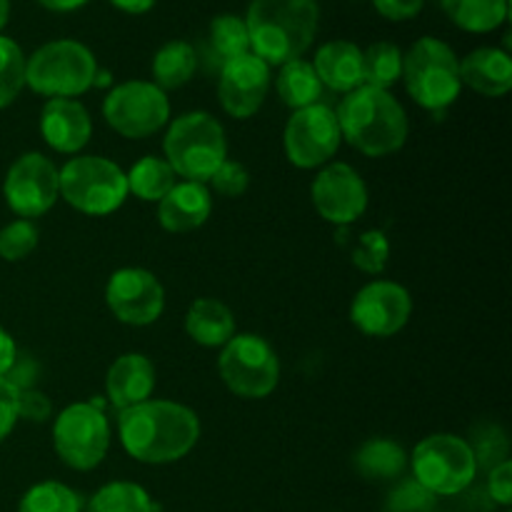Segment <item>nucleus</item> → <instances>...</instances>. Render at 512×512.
Here are the masks:
<instances>
[{
  "label": "nucleus",
  "mask_w": 512,
  "mask_h": 512,
  "mask_svg": "<svg viewBox=\"0 0 512 512\" xmlns=\"http://www.w3.org/2000/svg\"><path fill=\"white\" fill-rule=\"evenodd\" d=\"M118 435L130 458L165 465L185 458L200 438V420L190 408L170 400H145L120 410Z\"/></svg>",
  "instance_id": "nucleus-1"
},
{
  "label": "nucleus",
  "mask_w": 512,
  "mask_h": 512,
  "mask_svg": "<svg viewBox=\"0 0 512 512\" xmlns=\"http://www.w3.org/2000/svg\"><path fill=\"white\" fill-rule=\"evenodd\" d=\"M318 0H250L245 28L250 53L268 65L303 58L318 33Z\"/></svg>",
  "instance_id": "nucleus-2"
},
{
  "label": "nucleus",
  "mask_w": 512,
  "mask_h": 512,
  "mask_svg": "<svg viewBox=\"0 0 512 512\" xmlns=\"http://www.w3.org/2000/svg\"><path fill=\"white\" fill-rule=\"evenodd\" d=\"M340 135L370 158L395 153L408 140V115L393 93L373 85H360L340 100L338 110Z\"/></svg>",
  "instance_id": "nucleus-3"
},
{
  "label": "nucleus",
  "mask_w": 512,
  "mask_h": 512,
  "mask_svg": "<svg viewBox=\"0 0 512 512\" xmlns=\"http://www.w3.org/2000/svg\"><path fill=\"white\" fill-rule=\"evenodd\" d=\"M165 160L188 183H210L215 170L228 160L225 130L203 110H193L170 123L163 140Z\"/></svg>",
  "instance_id": "nucleus-4"
},
{
  "label": "nucleus",
  "mask_w": 512,
  "mask_h": 512,
  "mask_svg": "<svg viewBox=\"0 0 512 512\" xmlns=\"http://www.w3.org/2000/svg\"><path fill=\"white\" fill-rule=\"evenodd\" d=\"M98 63L78 40L45 43L25 60V85L48 98H75L95 85Z\"/></svg>",
  "instance_id": "nucleus-5"
},
{
  "label": "nucleus",
  "mask_w": 512,
  "mask_h": 512,
  "mask_svg": "<svg viewBox=\"0 0 512 512\" xmlns=\"http://www.w3.org/2000/svg\"><path fill=\"white\" fill-rule=\"evenodd\" d=\"M403 80L410 98L428 110L448 108L463 90L458 55L438 38H420L403 55Z\"/></svg>",
  "instance_id": "nucleus-6"
},
{
  "label": "nucleus",
  "mask_w": 512,
  "mask_h": 512,
  "mask_svg": "<svg viewBox=\"0 0 512 512\" xmlns=\"http://www.w3.org/2000/svg\"><path fill=\"white\" fill-rule=\"evenodd\" d=\"M60 195L85 215H110L128 198L123 170L100 155H80L58 170Z\"/></svg>",
  "instance_id": "nucleus-7"
},
{
  "label": "nucleus",
  "mask_w": 512,
  "mask_h": 512,
  "mask_svg": "<svg viewBox=\"0 0 512 512\" xmlns=\"http://www.w3.org/2000/svg\"><path fill=\"white\" fill-rule=\"evenodd\" d=\"M413 475L415 483L423 485L435 498L460 495L478 475V455L473 445L458 435H430L415 448Z\"/></svg>",
  "instance_id": "nucleus-8"
},
{
  "label": "nucleus",
  "mask_w": 512,
  "mask_h": 512,
  "mask_svg": "<svg viewBox=\"0 0 512 512\" xmlns=\"http://www.w3.org/2000/svg\"><path fill=\"white\" fill-rule=\"evenodd\" d=\"M218 370L230 393L238 398H268L280 380V360L260 335H233L223 345Z\"/></svg>",
  "instance_id": "nucleus-9"
},
{
  "label": "nucleus",
  "mask_w": 512,
  "mask_h": 512,
  "mask_svg": "<svg viewBox=\"0 0 512 512\" xmlns=\"http://www.w3.org/2000/svg\"><path fill=\"white\" fill-rule=\"evenodd\" d=\"M53 445L73 470H93L110 448V425L98 403H73L55 418Z\"/></svg>",
  "instance_id": "nucleus-10"
},
{
  "label": "nucleus",
  "mask_w": 512,
  "mask_h": 512,
  "mask_svg": "<svg viewBox=\"0 0 512 512\" xmlns=\"http://www.w3.org/2000/svg\"><path fill=\"white\" fill-rule=\"evenodd\" d=\"M103 118L123 138L143 140L168 123V95L148 80H128L108 93Z\"/></svg>",
  "instance_id": "nucleus-11"
},
{
  "label": "nucleus",
  "mask_w": 512,
  "mask_h": 512,
  "mask_svg": "<svg viewBox=\"0 0 512 512\" xmlns=\"http://www.w3.org/2000/svg\"><path fill=\"white\" fill-rule=\"evenodd\" d=\"M338 115L325 103H315L310 108L295 110L293 118L285 125V155L298 168L310 170L328 163L340 148Z\"/></svg>",
  "instance_id": "nucleus-12"
},
{
  "label": "nucleus",
  "mask_w": 512,
  "mask_h": 512,
  "mask_svg": "<svg viewBox=\"0 0 512 512\" xmlns=\"http://www.w3.org/2000/svg\"><path fill=\"white\" fill-rule=\"evenodd\" d=\"M5 203L20 218H40L60 195L58 168L40 153H25L5 175Z\"/></svg>",
  "instance_id": "nucleus-13"
},
{
  "label": "nucleus",
  "mask_w": 512,
  "mask_h": 512,
  "mask_svg": "<svg viewBox=\"0 0 512 512\" xmlns=\"http://www.w3.org/2000/svg\"><path fill=\"white\" fill-rule=\"evenodd\" d=\"M413 315V298L408 290L390 280H373L355 295L350 320L370 338H390L408 325Z\"/></svg>",
  "instance_id": "nucleus-14"
},
{
  "label": "nucleus",
  "mask_w": 512,
  "mask_h": 512,
  "mask_svg": "<svg viewBox=\"0 0 512 512\" xmlns=\"http://www.w3.org/2000/svg\"><path fill=\"white\" fill-rule=\"evenodd\" d=\"M105 303L120 323L140 328L160 318L165 308V290L150 270L120 268L105 285Z\"/></svg>",
  "instance_id": "nucleus-15"
},
{
  "label": "nucleus",
  "mask_w": 512,
  "mask_h": 512,
  "mask_svg": "<svg viewBox=\"0 0 512 512\" xmlns=\"http://www.w3.org/2000/svg\"><path fill=\"white\" fill-rule=\"evenodd\" d=\"M313 205L320 218L348 228L368 210V188L348 163L325 165L313 180Z\"/></svg>",
  "instance_id": "nucleus-16"
},
{
  "label": "nucleus",
  "mask_w": 512,
  "mask_h": 512,
  "mask_svg": "<svg viewBox=\"0 0 512 512\" xmlns=\"http://www.w3.org/2000/svg\"><path fill=\"white\" fill-rule=\"evenodd\" d=\"M270 88V65L258 55L245 53L220 65L218 98L230 118H253Z\"/></svg>",
  "instance_id": "nucleus-17"
},
{
  "label": "nucleus",
  "mask_w": 512,
  "mask_h": 512,
  "mask_svg": "<svg viewBox=\"0 0 512 512\" xmlns=\"http://www.w3.org/2000/svg\"><path fill=\"white\" fill-rule=\"evenodd\" d=\"M40 133L58 153H78L93 135V120L75 98H50L40 113Z\"/></svg>",
  "instance_id": "nucleus-18"
},
{
  "label": "nucleus",
  "mask_w": 512,
  "mask_h": 512,
  "mask_svg": "<svg viewBox=\"0 0 512 512\" xmlns=\"http://www.w3.org/2000/svg\"><path fill=\"white\" fill-rule=\"evenodd\" d=\"M155 390V368L145 355L125 353L110 365L105 378V395L110 405L118 410H128L133 405L150 400Z\"/></svg>",
  "instance_id": "nucleus-19"
},
{
  "label": "nucleus",
  "mask_w": 512,
  "mask_h": 512,
  "mask_svg": "<svg viewBox=\"0 0 512 512\" xmlns=\"http://www.w3.org/2000/svg\"><path fill=\"white\" fill-rule=\"evenodd\" d=\"M213 213V198L203 183H175L158 203V220L168 233L198 230Z\"/></svg>",
  "instance_id": "nucleus-20"
},
{
  "label": "nucleus",
  "mask_w": 512,
  "mask_h": 512,
  "mask_svg": "<svg viewBox=\"0 0 512 512\" xmlns=\"http://www.w3.org/2000/svg\"><path fill=\"white\" fill-rule=\"evenodd\" d=\"M460 83L485 98H500L512 88V58L500 48H478L460 60Z\"/></svg>",
  "instance_id": "nucleus-21"
},
{
  "label": "nucleus",
  "mask_w": 512,
  "mask_h": 512,
  "mask_svg": "<svg viewBox=\"0 0 512 512\" xmlns=\"http://www.w3.org/2000/svg\"><path fill=\"white\" fill-rule=\"evenodd\" d=\"M313 68L325 88L350 93L363 85V50L350 40H330L318 48Z\"/></svg>",
  "instance_id": "nucleus-22"
},
{
  "label": "nucleus",
  "mask_w": 512,
  "mask_h": 512,
  "mask_svg": "<svg viewBox=\"0 0 512 512\" xmlns=\"http://www.w3.org/2000/svg\"><path fill=\"white\" fill-rule=\"evenodd\" d=\"M185 333L203 348H223L235 335L233 310L215 298H198L185 315Z\"/></svg>",
  "instance_id": "nucleus-23"
},
{
  "label": "nucleus",
  "mask_w": 512,
  "mask_h": 512,
  "mask_svg": "<svg viewBox=\"0 0 512 512\" xmlns=\"http://www.w3.org/2000/svg\"><path fill=\"white\" fill-rule=\"evenodd\" d=\"M353 465L365 480L388 483V480H398L403 475L405 465H408V455L393 440L373 438L355 453Z\"/></svg>",
  "instance_id": "nucleus-24"
},
{
  "label": "nucleus",
  "mask_w": 512,
  "mask_h": 512,
  "mask_svg": "<svg viewBox=\"0 0 512 512\" xmlns=\"http://www.w3.org/2000/svg\"><path fill=\"white\" fill-rule=\"evenodd\" d=\"M275 88H278L280 100L293 110L310 108L323 98V83L308 60H290V63L280 65Z\"/></svg>",
  "instance_id": "nucleus-25"
},
{
  "label": "nucleus",
  "mask_w": 512,
  "mask_h": 512,
  "mask_svg": "<svg viewBox=\"0 0 512 512\" xmlns=\"http://www.w3.org/2000/svg\"><path fill=\"white\" fill-rule=\"evenodd\" d=\"M440 5L468 33H490L508 20V0H440Z\"/></svg>",
  "instance_id": "nucleus-26"
},
{
  "label": "nucleus",
  "mask_w": 512,
  "mask_h": 512,
  "mask_svg": "<svg viewBox=\"0 0 512 512\" xmlns=\"http://www.w3.org/2000/svg\"><path fill=\"white\" fill-rule=\"evenodd\" d=\"M195 68H198V58H195L193 45L185 40H170L163 48L155 53L153 58V78L160 90H178L193 78Z\"/></svg>",
  "instance_id": "nucleus-27"
},
{
  "label": "nucleus",
  "mask_w": 512,
  "mask_h": 512,
  "mask_svg": "<svg viewBox=\"0 0 512 512\" xmlns=\"http://www.w3.org/2000/svg\"><path fill=\"white\" fill-rule=\"evenodd\" d=\"M125 178H128V193L145 203H160L175 185V173L168 160L155 158V155L140 158L130 168V173H125Z\"/></svg>",
  "instance_id": "nucleus-28"
},
{
  "label": "nucleus",
  "mask_w": 512,
  "mask_h": 512,
  "mask_svg": "<svg viewBox=\"0 0 512 512\" xmlns=\"http://www.w3.org/2000/svg\"><path fill=\"white\" fill-rule=\"evenodd\" d=\"M403 78V53L395 43L380 40L363 53V85L388 90Z\"/></svg>",
  "instance_id": "nucleus-29"
},
{
  "label": "nucleus",
  "mask_w": 512,
  "mask_h": 512,
  "mask_svg": "<svg viewBox=\"0 0 512 512\" xmlns=\"http://www.w3.org/2000/svg\"><path fill=\"white\" fill-rule=\"evenodd\" d=\"M88 512H155L145 488L135 483H108L93 495Z\"/></svg>",
  "instance_id": "nucleus-30"
},
{
  "label": "nucleus",
  "mask_w": 512,
  "mask_h": 512,
  "mask_svg": "<svg viewBox=\"0 0 512 512\" xmlns=\"http://www.w3.org/2000/svg\"><path fill=\"white\" fill-rule=\"evenodd\" d=\"M210 50L218 58L220 65L228 60L240 58V55L250 53V38L245 20L238 15H218L210 23Z\"/></svg>",
  "instance_id": "nucleus-31"
},
{
  "label": "nucleus",
  "mask_w": 512,
  "mask_h": 512,
  "mask_svg": "<svg viewBox=\"0 0 512 512\" xmlns=\"http://www.w3.org/2000/svg\"><path fill=\"white\" fill-rule=\"evenodd\" d=\"M83 503H80L78 493L68 488L63 483H53V480H45V483L33 485L28 493L20 500L18 512H80Z\"/></svg>",
  "instance_id": "nucleus-32"
},
{
  "label": "nucleus",
  "mask_w": 512,
  "mask_h": 512,
  "mask_svg": "<svg viewBox=\"0 0 512 512\" xmlns=\"http://www.w3.org/2000/svg\"><path fill=\"white\" fill-rule=\"evenodd\" d=\"M25 85V55L15 40L0 35V108H8Z\"/></svg>",
  "instance_id": "nucleus-33"
},
{
  "label": "nucleus",
  "mask_w": 512,
  "mask_h": 512,
  "mask_svg": "<svg viewBox=\"0 0 512 512\" xmlns=\"http://www.w3.org/2000/svg\"><path fill=\"white\" fill-rule=\"evenodd\" d=\"M390 255V243L385 238L383 230H368V233L358 235L353 245H350V260L358 265L363 273L378 275L383 273L385 265H388Z\"/></svg>",
  "instance_id": "nucleus-34"
},
{
  "label": "nucleus",
  "mask_w": 512,
  "mask_h": 512,
  "mask_svg": "<svg viewBox=\"0 0 512 512\" xmlns=\"http://www.w3.org/2000/svg\"><path fill=\"white\" fill-rule=\"evenodd\" d=\"M38 245V228L30 220H15L0 230V258L8 263L28 258Z\"/></svg>",
  "instance_id": "nucleus-35"
},
{
  "label": "nucleus",
  "mask_w": 512,
  "mask_h": 512,
  "mask_svg": "<svg viewBox=\"0 0 512 512\" xmlns=\"http://www.w3.org/2000/svg\"><path fill=\"white\" fill-rule=\"evenodd\" d=\"M383 512H438V498L415 480H403L390 490Z\"/></svg>",
  "instance_id": "nucleus-36"
},
{
  "label": "nucleus",
  "mask_w": 512,
  "mask_h": 512,
  "mask_svg": "<svg viewBox=\"0 0 512 512\" xmlns=\"http://www.w3.org/2000/svg\"><path fill=\"white\" fill-rule=\"evenodd\" d=\"M210 183H213L215 193L218 195H225V198H240V195L248 190L250 175L240 163H235V160H225V163L213 173Z\"/></svg>",
  "instance_id": "nucleus-37"
},
{
  "label": "nucleus",
  "mask_w": 512,
  "mask_h": 512,
  "mask_svg": "<svg viewBox=\"0 0 512 512\" xmlns=\"http://www.w3.org/2000/svg\"><path fill=\"white\" fill-rule=\"evenodd\" d=\"M18 393L13 383L0 378V443L13 433L15 423H18Z\"/></svg>",
  "instance_id": "nucleus-38"
},
{
  "label": "nucleus",
  "mask_w": 512,
  "mask_h": 512,
  "mask_svg": "<svg viewBox=\"0 0 512 512\" xmlns=\"http://www.w3.org/2000/svg\"><path fill=\"white\" fill-rule=\"evenodd\" d=\"M53 413V405L50 400L45 398V393L40 390L28 388V390H20L18 393V418L25 420H35V423H45Z\"/></svg>",
  "instance_id": "nucleus-39"
},
{
  "label": "nucleus",
  "mask_w": 512,
  "mask_h": 512,
  "mask_svg": "<svg viewBox=\"0 0 512 512\" xmlns=\"http://www.w3.org/2000/svg\"><path fill=\"white\" fill-rule=\"evenodd\" d=\"M488 493L495 503L505 505V508L512 503V463L510 460H500V463L490 470Z\"/></svg>",
  "instance_id": "nucleus-40"
},
{
  "label": "nucleus",
  "mask_w": 512,
  "mask_h": 512,
  "mask_svg": "<svg viewBox=\"0 0 512 512\" xmlns=\"http://www.w3.org/2000/svg\"><path fill=\"white\" fill-rule=\"evenodd\" d=\"M425 0H373L378 13L388 20H410L423 10Z\"/></svg>",
  "instance_id": "nucleus-41"
},
{
  "label": "nucleus",
  "mask_w": 512,
  "mask_h": 512,
  "mask_svg": "<svg viewBox=\"0 0 512 512\" xmlns=\"http://www.w3.org/2000/svg\"><path fill=\"white\" fill-rule=\"evenodd\" d=\"M15 358H18V348H15L13 338L0 328V378L8 375V370L13 368Z\"/></svg>",
  "instance_id": "nucleus-42"
},
{
  "label": "nucleus",
  "mask_w": 512,
  "mask_h": 512,
  "mask_svg": "<svg viewBox=\"0 0 512 512\" xmlns=\"http://www.w3.org/2000/svg\"><path fill=\"white\" fill-rule=\"evenodd\" d=\"M110 3H113L118 10H123V13L140 15V13H148V10L155 5V0H110Z\"/></svg>",
  "instance_id": "nucleus-43"
},
{
  "label": "nucleus",
  "mask_w": 512,
  "mask_h": 512,
  "mask_svg": "<svg viewBox=\"0 0 512 512\" xmlns=\"http://www.w3.org/2000/svg\"><path fill=\"white\" fill-rule=\"evenodd\" d=\"M43 8L48 10H55V13H70V10H78L83 8L88 0H38Z\"/></svg>",
  "instance_id": "nucleus-44"
},
{
  "label": "nucleus",
  "mask_w": 512,
  "mask_h": 512,
  "mask_svg": "<svg viewBox=\"0 0 512 512\" xmlns=\"http://www.w3.org/2000/svg\"><path fill=\"white\" fill-rule=\"evenodd\" d=\"M10 20V0H0V30L8 25Z\"/></svg>",
  "instance_id": "nucleus-45"
}]
</instances>
